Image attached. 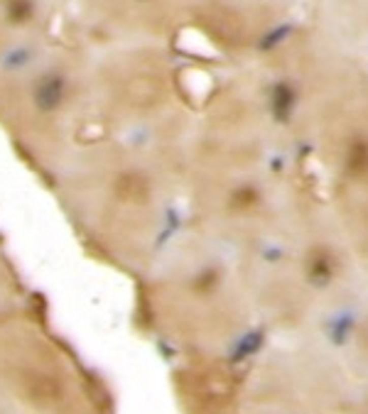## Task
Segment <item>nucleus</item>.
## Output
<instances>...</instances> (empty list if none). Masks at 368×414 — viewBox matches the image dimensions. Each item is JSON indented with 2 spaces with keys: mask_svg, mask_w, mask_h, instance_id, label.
<instances>
[{
  "mask_svg": "<svg viewBox=\"0 0 368 414\" xmlns=\"http://www.w3.org/2000/svg\"><path fill=\"white\" fill-rule=\"evenodd\" d=\"M145 326H167V341H219L228 363L253 358L265 326L246 287L236 255L211 235L182 223L138 279Z\"/></svg>",
  "mask_w": 368,
  "mask_h": 414,
  "instance_id": "f03ea898",
  "label": "nucleus"
},
{
  "mask_svg": "<svg viewBox=\"0 0 368 414\" xmlns=\"http://www.w3.org/2000/svg\"><path fill=\"white\" fill-rule=\"evenodd\" d=\"M44 186L81 248L135 282L184 223V147L79 142Z\"/></svg>",
  "mask_w": 368,
  "mask_h": 414,
  "instance_id": "f257e3e1",
  "label": "nucleus"
},
{
  "mask_svg": "<svg viewBox=\"0 0 368 414\" xmlns=\"http://www.w3.org/2000/svg\"><path fill=\"white\" fill-rule=\"evenodd\" d=\"M20 297H22V292H20V277L15 272L10 258L5 255L3 245H0V306H5V304L13 306Z\"/></svg>",
  "mask_w": 368,
  "mask_h": 414,
  "instance_id": "20e7f679",
  "label": "nucleus"
},
{
  "mask_svg": "<svg viewBox=\"0 0 368 414\" xmlns=\"http://www.w3.org/2000/svg\"><path fill=\"white\" fill-rule=\"evenodd\" d=\"M15 395L35 409H49L64 400V383L57 373L42 368H22L15 373Z\"/></svg>",
  "mask_w": 368,
  "mask_h": 414,
  "instance_id": "7ed1b4c3",
  "label": "nucleus"
}]
</instances>
